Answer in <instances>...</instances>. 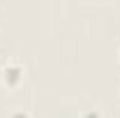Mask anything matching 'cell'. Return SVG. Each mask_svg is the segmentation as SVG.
Segmentation results:
<instances>
[{"label":"cell","mask_w":120,"mask_h":118,"mask_svg":"<svg viewBox=\"0 0 120 118\" xmlns=\"http://www.w3.org/2000/svg\"><path fill=\"white\" fill-rule=\"evenodd\" d=\"M23 76H26V70H23V65H21L19 60H9V63L2 67V83H5L7 88H16V86L23 81Z\"/></svg>","instance_id":"obj_1"}]
</instances>
